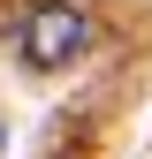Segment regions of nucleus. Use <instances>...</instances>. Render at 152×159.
Listing matches in <instances>:
<instances>
[{
	"mask_svg": "<svg viewBox=\"0 0 152 159\" xmlns=\"http://www.w3.org/2000/svg\"><path fill=\"white\" fill-rule=\"evenodd\" d=\"M84 46H91V15L76 0H38L23 15V61L31 68H69Z\"/></svg>",
	"mask_w": 152,
	"mask_h": 159,
	"instance_id": "obj_1",
	"label": "nucleus"
}]
</instances>
